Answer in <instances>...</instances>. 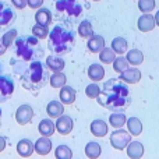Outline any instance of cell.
Wrapping results in <instances>:
<instances>
[{
	"label": "cell",
	"instance_id": "obj_31",
	"mask_svg": "<svg viewBox=\"0 0 159 159\" xmlns=\"http://www.w3.org/2000/svg\"><path fill=\"white\" fill-rule=\"evenodd\" d=\"M92 34H93L92 24H91L88 20H84V21L78 25V35L81 36V38H89Z\"/></svg>",
	"mask_w": 159,
	"mask_h": 159
},
{
	"label": "cell",
	"instance_id": "obj_6",
	"mask_svg": "<svg viewBox=\"0 0 159 159\" xmlns=\"http://www.w3.org/2000/svg\"><path fill=\"white\" fill-rule=\"evenodd\" d=\"M34 117V109L31 105L28 103H22L21 106L17 107L16 110V121L20 126H25L28 124Z\"/></svg>",
	"mask_w": 159,
	"mask_h": 159
},
{
	"label": "cell",
	"instance_id": "obj_28",
	"mask_svg": "<svg viewBox=\"0 0 159 159\" xmlns=\"http://www.w3.org/2000/svg\"><path fill=\"white\" fill-rule=\"evenodd\" d=\"M127 61L129 64H133V66H140L141 63L144 61V55L141 50L138 49H131L127 52Z\"/></svg>",
	"mask_w": 159,
	"mask_h": 159
},
{
	"label": "cell",
	"instance_id": "obj_17",
	"mask_svg": "<svg viewBox=\"0 0 159 159\" xmlns=\"http://www.w3.org/2000/svg\"><path fill=\"white\" fill-rule=\"evenodd\" d=\"M91 129V133H92L95 137H105V135L107 134V130H109V126H107V123L105 120H101V119H96V120H93L92 123H91L89 126Z\"/></svg>",
	"mask_w": 159,
	"mask_h": 159
},
{
	"label": "cell",
	"instance_id": "obj_40",
	"mask_svg": "<svg viewBox=\"0 0 159 159\" xmlns=\"http://www.w3.org/2000/svg\"><path fill=\"white\" fill-rule=\"evenodd\" d=\"M6 145H7V138H6L4 135H0V152L4 151Z\"/></svg>",
	"mask_w": 159,
	"mask_h": 159
},
{
	"label": "cell",
	"instance_id": "obj_2",
	"mask_svg": "<svg viewBox=\"0 0 159 159\" xmlns=\"http://www.w3.org/2000/svg\"><path fill=\"white\" fill-rule=\"evenodd\" d=\"M14 48H16V55H14L11 64H14L13 69L17 74H21L24 71V64L27 61H32V60H38L42 55L41 45L38 42V38L35 35L34 36H17L14 41Z\"/></svg>",
	"mask_w": 159,
	"mask_h": 159
},
{
	"label": "cell",
	"instance_id": "obj_7",
	"mask_svg": "<svg viewBox=\"0 0 159 159\" xmlns=\"http://www.w3.org/2000/svg\"><path fill=\"white\" fill-rule=\"evenodd\" d=\"M14 92V81L10 75L0 77V102L7 101Z\"/></svg>",
	"mask_w": 159,
	"mask_h": 159
},
{
	"label": "cell",
	"instance_id": "obj_1",
	"mask_svg": "<svg viewBox=\"0 0 159 159\" xmlns=\"http://www.w3.org/2000/svg\"><path fill=\"white\" fill-rule=\"evenodd\" d=\"M98 103L109 110H121L130 106V91L126 82L119 78H110L105 82L103 89L98 95Z\"/></svg>",
	"mask_w": 159,
	"mask_h": 159
},
{
	"label": "cell",
	"instance_id": "obj_3",
	"mask_svg": "<svg viewBox=\"0 0 159 159\" xmlns=\"http://www.w3.org/2000/svg\"><path fill=\"white\" fill-rule=\"evenodd\" d=\"M46 69V64H43L42 61L32 60V63L20 74L22 87L32 92H36L41 88H43L49 82V73Z\"/></svg>",
	"mask_w": 159,
	"mask_h": 159
},
{
	"label": "cell",
	"instance_id": "obj_27",
	"mask_svg": "<svg viewBox=\"0 0 159 159\" xmlns=\"http://www.w3.org/2000/svg\"><path fill=\"white\" fill-rule=\"evenodd\" d=\"M101 152H102V148L98 143L95 141H91L85 145V155H87L89 159H96L101 157Z\"/></svg>",
	"mask_w": 159,
	"mask_h": 159
},
{
	"label": "cell",
	"instance_id": "obj_23",
	"mask_svg": "<svg viewBox=\"0 0 159 159\" xmlns=\"http://www.w3.org/2000/svg\"><path fill=\"white\" fill-rule=\"evenodd\" d=\"M88 77L91 81H102L105 77V69L102 67V64L93 63L88 67Z\"/></svg>",
	"mask_w": 159,
	"mask_h": 159
},
{
	"label": "cell",
	"instance_id": "obj_41",
	"mask_svg": "<svg viewBox=\"0 0 159 159\" xmlns=\"http://www.w3.org/2000/svg\"><path fill=\"white\" fill-rule=\"evenodd\" d=\"M6 52H7V48L3 45V41H2V38H0V56H3Z\"/></svg>",
	"mask_w": 159,
	"mask_h": 159
},
{
	"label": "cell",
	"instance_id": "obj_8",
	"mask_svg": "<svg viewBox=\"0 0 159 159\" xmlns=\"http://www.w3.org/2000/svg\"><path fill=\"white\" fill-rule=\"evenodd\" d=\"M56 8L59 11H67L69 14H73V16H78L82 10V7L78 4L77 0H57Z\"/></svg>",
	"mask_w": 159,
	"mask_h": 159
},
{
	"label": "cell",
	"instance_id": "obj_37",
	"mask_svg": "<svg viewBox=\"0 0 159 159\" xmlns=\"http://www.w3.org/2000/svg\"><path fill=\"white\" fill-rule=\"evenodd\" d=\"M138 8H140L141 13H151L155 8V0H140Z\"/></svg>",
	"mask_w": 159,
	"mask_h": 159
},
{
	"label": "cell",
	"instance_id": "obj_16",
	"mask_svg": "<svg viewBox=\"0 0 159 159\" xmlns=\"http://www.w3.org/2000/svg\"><path fill=\"white\" fill-rule=\"evenodd\" d=\"M87 46H88V50H89V52H92V53H99L105 46H106V43H105L103 36H101V35H93V34H92V35L88 38Z\"/></svg>",
	"mask_w": 159,
	"mask_h": 159
},
{
	"label": "cell",
	"instance_id": "obj_20",
	"mask_svg": "<svg viewBox=\"0 0 159 159\" xmlns=\"http://www.w3.org/2000/svg\"><path fill=\"white\" fill-rule=\"evenodd\" d=\"M46 113L49 117L57 119L59 116H61L64 113V105L59 101H50L46 106Z\"/></svg>",
	"mask_w": 159,
	"mask_h": 159
},
{
	"label": "cell",
	"instance_id": "obj_45",
	"mask_svg": "<svg viewBox=\"0 0 159 159\" xmlns=\"http://www.w3.org/2000/svg\"><path fill=\"white\" fill-rule=\"evenodd\" d=\"M93 2H99V0H93Z\"/></svg>",
	"mask_w": 159,
	"mask_h": 159
},
{
	"label": "cell",
	"instance_id": "obj_21",
	"mask_svg": "<svg viewBox=\"0 0 159 159\" xmlns=\"http://www.w3.org/2000/svg\"><path fill=\"white\" fill-rule=\"evenodd\" d=\"M56 130V126L50 119H43V120L39 121L38 124V131L41 135H45V137H52L53 133Z\"/></svg>",
	"mask_w": 159,
	"mask_h": 159
},
{
	"label": "cell",
	"instance_id": "obj_10",
	"mask_svg": "<svg viewBox=\"0 0 159 159\" xmlns=\"http://www.w3.org/2000/svg\"><path fill=\"white\" fill-rule=\"evenodd\" d=\"M119 80H121L126 84H135L141 80V71L137 67H127L124 71L120 73Z\"/></svg>",
	"mask_w": 159,
	"mask_h": 159
},
{
	"label": "cell",
	"instance_id": "obj_22",
	"mask_svg": "<svg viewBox=\"0 0 159 159\" xmlns=\"http://www.w3.org/2000/svg\"><path fill=\"white\" fill-rule=\"evenodd\" d=\"M45 64H46L48 69L53 73L61 71V70L64 69V66H66L64 60L60 57V56H49V57L46 59V61H45Z\"/></svg>",
	"mask_w": 159,
	"mask_h": 159
},
{
	"label": "cell",
	"instance_id": "obj_24",
	"mask_svg": "<svg viewBox=\"0 0 159 159\" xmlns=\"http://www.w3.org/2000/svg\"><path fill=\"white\" fill-rule=\"evenodd\" d=\"M126 123H127V130H129V133L131 135L137 137V135H140L141 133H143V123H141L140 119L130 117Z\"/></svg>",
	"mask_w": 159,
	"mask_h": 159
},
{
	"label": "cell",
	"instance_id": "obj_13",
	"mask_svg": "<svg viewBox=\"0 0 159 159\" xmlns=\"http://www.w3.org/2000/svg\"><path fill=\"white\" fill-rule=\"evenodd\" d=\"M34 149H35V152L38 155H48L52 151V141H50V138L42 135L41 138H38L34 143Z\"/></svg>",
	"mask_w": 159,
	"mask_h": 159
},
{
	"label": "cell",
	"instance_id": "obj_26",
	"mask_svg": "<svg viewBox=\"0 0 159 159\" xmlns=\"http://www.w3.org/2000/svg\"><path fill=\"white\" fill-rule=\"evenodd\" d=\"M66 82H67V77H66V74L61 71L53 73L49 77V84L52 88H61L63 85H66Z\"/></svg>",
	"mask_w": 159,
	"mask_h": 159
},
{
	"label": "cell",
	"instance_id": "obj_42",
	"mask_svg": "<svg viewBox=\"0 0 159 159\" xmlns=\"http://www.w3.org/2000/svg\"><path fill=\"white\" fill-rule=\"evenodd\" d=\"M154 18H155V24H157L158 27H159V10L157 11V14H155V17H154Z\"/></svg>",
	"mask_w": 159,
	"mask_h": 159
},
{
	"label": "cell",
	"instance_id": "obj_38",
	"mask_svg": "<svg viewBox=\"0 0 159 159\" xmlns=\"http://www.w3.org/2000/svg\"><path fill=\"white\" fill-rule=\"evenodd\" d=\"M11 3L18 10H22V8H25L28 6V0H11Z\"/></svg>",
	"mask_w": 159,
	"mask_h": 159
},
{
	"label": "cell",
	"instance_id": "obj_18",
	"mask_svg": "<svg viewBox=\"0 0 159 159\" xmlns=\"http://www.w3.org/2000/svg\"><path fill=\"white\" fill-rule=\"evenodd\" d=\"M127 157L131 159H140L144 155V145L138 141H130L126 147Z\"/></svg>",
	"mask_w": 159,
	"mask_h": 159
},
{
	"label": "cell",
	"instance_id": "obj_35",
	"mask_svg": "<svg viewBox=\"0 0 159 159\" xmlns=\"http://www.w3.org/2000/svg\"><path fill=\"white\" fill-rule=\"evenodd\" d=\"M101 93V88L96 82H92V84H88L87 88H85V95L91 99H96L98 95Z\"/></svg>",
	"mask_w": 159,
	"mask_h": 159
},
{
	"label": "cell",
	"instance_id": "obj_4",
	"mask_svg": "<svg viewBox=\"0 0 159 159\" xmlns=\"http://www.w3.org/2000/svg\"><path fill=\"white\" fill-rule=\"evenodd\" d=\"M49 42L48 46L52 52L57 55H63L73 49L74 45V32L71 30H67L63 25H56L49 34Z\"/></svg>",
	"mask_w": 159,
	"mask_h": 159
},
{
	"label": "cell",
	"instance_id": "obj_11",
	"mask_svg": "<svg viewBox=\"0 0 159 159\" xmlns=\"http://www.w3.org/2000/svg\"><path fill=\"white\" fill-rule=\"evenodd\" d=\"M16 14L14 10L6 2H0V27H4L8 22L14 21Z\"/></svg>",
	"mask_w": 159,
	"mask_h": 159
},
{
	"label": "cell",
	"instance_id": "obj_44",
	"mask_svg": "<svg viewBox=\"0 0 159 159\" xmlns=\"http://www.w3.org/2000/svg\"><path fill=\"white\" fill-rule=\"evenodd\" d=\"M0 71H2V64H0Z\"/></svg>",
	"mask_w": 159,
	"mask_h": 159
},
{
	"label": "cell",
	"instance_id": "obj_15",
	"mask_svg": "<svg viewBox=\"0 0 159 159\" xmlns=\"http://www.w3.org/2000/svg\"><path fill=\"white\" fill-rule=\"evenodd\" d=\"M32 152H35L34 149V143L28 138H22L17 143V154L22 158H28L32 155Z\"/></svg>",
	"mask_w": 159,
	"mask_h": 159
},
{
	"label": "cell",
	"instance_id": "obj_43",
	"mask_svg": "<svg viewBox=\"0 0 159 159\" xmlns=\"http://www.w3.org/2000/svg\"><path fill=\"white\" fill-rule=\"evenodd\" d=\"M0 124H2V109H0ZM2 127V126H0Z\"/></svg>",
	"mask_w": 159,
	"mask_h": 159
},
{
	"label": "cell",
	"instance_id": "obj_34",
	"mask_svg": "<svg viewBox=\"0 0 159 159\" xmlns=\"http://www.w3.org/2000/svg\"><path fill=\"white\" fill-rule=\"evenodd\" d=\"M113 70L117 73H121L124 71V70L129 67V61H127L126 57H123V56H119V57H116L115 60H113Z\"/></svg>",
	"mask_w": 159,
	"mask_h": 159
},
{
	"label": "cell",
	"instance_id": "obj_14",
	"mask_svg": "<svg viewBox=\"0 0 159 159\" xmlns=\"http://www.w3.org/2000/svg\"><path fill=\"white\" fill-rule=\"evenodd\" d=\"M75 96H77V92H75L74 88L69 87V85H63L60 88V92H59V98H60V102L63 105H71L75 102Z\"/></svg>",
	"mask_w": 159,
	"mask_h": 159
},
{
	"label": "cell",
	"instance_id": "obj_33",
	"mask_svg": "<svg viewBox=\"0 0 159 159\" xmlns=\"http://www.w3.org/2000/svg\"><path fill=\"white\" fill-rule=\"evenodd\" d=\"M55 157L57 159H71L73 152L67 145H59L55 149Z\"/></svg>",
	"mask_w": 159,
	"mask_h": 159
},
{
	"label": "cell",
	"instance_id": "obj_36",
	"mask_svg": "<svg viewBox=\"0 0 159 159\" xmlns=\"http://www.w3.org/2000/svg\"><path fill=\"white\" fill-rule=\"evenodd\" d=\"M32 34L38 39H45V38H48V35H49V30H48V27L36 24L32 27Z\"/></svg>",
	"mask_w": 159,
	"mask_h": 159
},
{
	"label": "cell",
	"instance_id": "obj_32",
	"mask_svg": "<svg viewBox=\"0 0 159 159\" xmlns=\"http://www.w3.org/2000/svg\"><path fill=\"white\" fill-rule=\"evenodd\" d=\"M17 35H18V32H17V30H14V28H13V30H10V31H7V32L2 36L3 45H4L7 49H8V48H11V46H13V43H14V41H16Z\"/></svg>",
	"mask_w": 159,
	"mask_h": 159
},
{
	"label": "cell",
	"instance_id": "obj_39",
	"mask_svg": "<svg viewBox=\"0 0 159 159\" xmlns=\"http://www.w3.org/2000/svg\"><path fill=\"white\" fill-rule=\"evenodd\" d=\"M42 3H43V0H28V6H30L31 8L42 7Z\"/></svg>",
	"mask_w": 159,
	"mask_h": 159
},
{
	"label": "cell",
	"instance_id": "obj_25",
	"mask_svg": "<svg viewBox=\"0 0 159 159\" xmlns=\"http://www.w3.org/2000/svg\"><path fill=\"white\" fill-rule=\"evenodd\" d=\"M126 121H127L126 115L121 112H117V110L109 116V124L112 127H115V129H121L126 124Z\"/></svg>",
	"mask_w": 159,
	"mask_h": 159
},
{
	"label": "cell",
	"instance_id": "obj_19",
	"mask_svg": "<svg viewBox=\"0 0 159 159\" xmlns=\"http://www.w3.org/2000/svg\"><path fill=\"white\" fill-rule=\"evenodd\" d=\"M35 21H36V24L48 27V25L52 22V13H50L49 8L39 7L35 13Z\"/></svg>",
	"mask_w": 159,
	"mask_h": 159
},
{
	"label": "cell",
	"instance_id": "obj_12",
	"mask_svg": "<svg viewBox=\"0 0 159 159\" xmlns=\"http://www.w3.org/2000/svg\"><path fill=\"white\" fill-rule=\"evenodd\" d=\"M155 18L152 14H148V13H144L143 16L138 18L137 21V27L141 32H149L155 28Z\"/></svg>",
	"mask_w": 159,
	"mask_h": 159
},
{
	"label": "cell",
	"instance_id": "obj_5",
	"mask_svg": "<svg viewBox=\"0 0 159 159\" xmlns=\"http://www.w3.org/2000/svg\"><path fill=\"white\" fill-rule=\"evenodd\" d=\"M131 141V134L127 133L126 130L117 129L116 131H113L110 134V144L115 149H119V151H123L126 149L127 144Z\"/></svg>",
	"mask_w": 159,
	"mask_h": 159
},
{
	"label": "cell",
	"instance_id": "obj_9",
	"mask_svg": "<svg viewBox=\"0 0 159 159\" xmlns=\"http://www.w3.org/2000/svg\"><path fill=\"white\" fill-rule=\"evenodd\" d=\"M55 126H56V130H57L61 135H67L71 133L73 127H74V121H73V119L70 117V116L61 115L57 117Z\"/></svg>",
	"mask_w": 159,
	"mask_h": 159
},
{
	"label": "cell",
	"instance_id": "obj_29",
	"mask_svg": "<svg viewBox=\"0 0 159 159\" xmlns=\"http://www.w3.org/2000/svg\"><path fill=\"white\" fill-rule=\"evenodd\" d=\"M110 48L113 49L115 53H117V55H123V53L127 50V41L124 38H121V36H117V38H115L112 41Z\"/></svg>",
	"mask_w": 159,
	"mask_h": 159
},
{
	"label": "cell",
	"instance_id": "obj_30",
	"mask_svg": "<svg viewBox=\"0 0 159 159\" xmlns=\"http://www.w3.org/2000/svg\"><path fill=\"white\" fill-rule=\"evenodd\" d=\"M116 59V53L113 52L112 48H106L105 46L103 49L99 52V60L105 64H110L113 63V60Z\"/></svg>",
	"mask_w": 159,
	"mask_h": 159
}]
</instances>
